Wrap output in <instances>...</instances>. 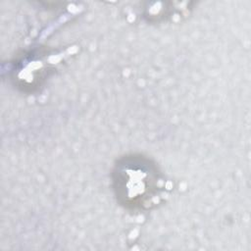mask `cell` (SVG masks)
<instances>
[{
  "mask_svg": "<svg viewBox=\"0 0 251 251\" xmlns=\"http://www.w3.org/2000/svg\"><path fill=\"white\" fill-rule=\"evenodd\" d=\"M120 205L130 211H146L158 205L166 191V179L156 164L141 154L119 159L112 173Z\"/></svg>",
  "mask_w": 251,
  "mask_h": 251,
  "instance_id": "cell-1",
  "label": "cell"
}]
</instances>
